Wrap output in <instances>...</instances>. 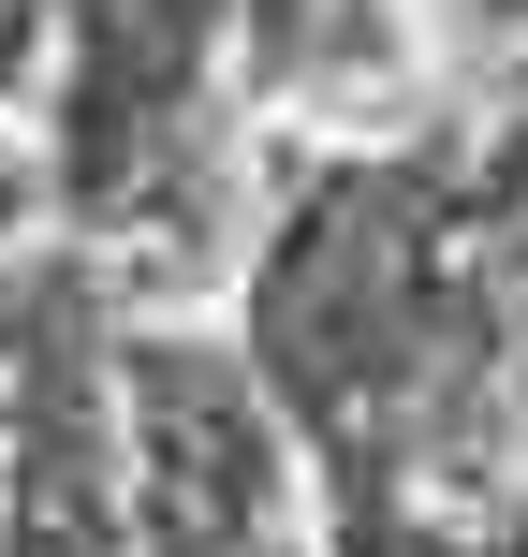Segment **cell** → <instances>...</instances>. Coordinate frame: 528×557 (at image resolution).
Segmentation results:
<instances>
[{"label": "cell", "mask_w": 528, "mask_h": 557, "mask_svg": "<svg viewBox=\"0 0 528 557\" xmlns=\"http://www.w3.org/2000/svg\"><path fill=\"white\" fill-rule=\"evenodd\" d=\"M514 557H528V543H514Z\"/></svg>", "instance_id": "7a4b0ae2"}, {"label": "cell", "mask_w": 528, "mask_h": 557, "mask_svg": "<svg viewBox=\"0 0 528 557\" xmlns=\"http://www.w3.org/2000/svg\"><path fill=\"white\" fill-rule=\"evenodd\" d=\"M500 15H528V0H500Z\"/></svg>", "instance_id": "6da1fadb"}]
</instances>
